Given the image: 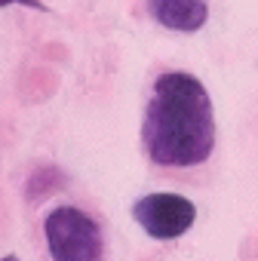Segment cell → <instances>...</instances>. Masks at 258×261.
Here are the masks:
<instances>
[{
  "mask_svg": "<svg viewBox=\"0 0 258 261\" xmlns=\"http://www.w3.org/2000/svg\"><path fill=\"white\" fill-rule=\"evenodd\" d=\"M43 237L53 261H101L105 255L98 221L77 206H56L46 212Z\"/></svg>",
  "mask_w": 258,
  "mask_h": 261,
  "instance_id": "obj_2",
  "label": "cell"
},
{
  "mask_svg": "<svg viewBox=\"0 0 258 261\" xmlns=\"http://www.w3.org/2000/svg\"><path fill=\"white\" fill-rule=\"evenodd\" d=\"M133 218L136 224L151 237V240H178L185 237L194 221H197V206L185 194L175 191H154L145 194L133 203Z\"/></svg>",
  "mask_w": 258,
  "mask_h": 261,
  "instance_id": "obj_3",
  "label": "cell"
},
{
  "mask_svg": "<svg viewBox=\"0 0 258 261\" xmlns=\"http://www.w3.org/2000/svg\"><path fill=\"white\" fill-rule=\"evenodd\" d=\"M0 261H19L16 255H4V258H0Z\"/></svg>",
  "mask_w": 258,
  "mask_h": 261,
  "instance_id": "obj_7",
  "label": "cell"
},
{
  "mask_svg": "<svg viewBox=\"0 0 258 261\" xmlns=\"http://www.w3.org/2000/svg\"><path fill=\"white\" fill-rule=\"evenodd\" d=\"M62 188H68V175L59 166H43V169L31 172V178L25 185V197L31 203H37V200H43V197H49V194H56Z\"/></svg>",
  "mask_w": 258,
  "mask_h": 261,
  "instance_id": "obj_5",
  "label": "cell"
},
{
  "mask_svg": "<svg viewBox=\"0 0 258 261\" xmlns=\"http://www.w3.org/2000/svg\"><path fill=\"white\" fill-rule=\"evenodd\" d=\"M7 7H28V10H46L43 0H0V10Z\"/></svg>",
  "mask_w": 258,
  "mask_h": 261,
  "instance_id": "obj_6",
  "label": "cell"
},
{
  "mask_svg": "<svg viewBox=\"0 0 258 261\" xmlns=\"http://www.w3.org/2000/svg\"><path fill=\"white\" fill-rule=\"evenodd\" d=\"M148 13L157 25L178 34H194L209 22L206 0H148Z\"/></svg>",
  "mask_w": 258,
  "mask_h": 261,
  "instance_id": "obj_4",
  "label": "cell"
},
{
  "mask_svg": "<svg viewBox=\"0 0 258 261\" xmlns=\"http://www.w3.org/2000/svg\"><path fill=\"white\" fill-rule=\"evenodd\" d=\"M142 145L157 166L191 169L215 151V111L209 89L191 71H163L154 80L145 117Z\"/></svg>",
  "mask_w": 258,
  "mask_h": 261,
  "instance_id": "obj_1",
  "label": "cell"
}]
</instances>
